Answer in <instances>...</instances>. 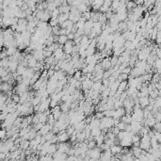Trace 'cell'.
<instances>
[{"label":"cell","mask_w":161,"mask_h":161,"mask_svg":"<svg viewBox=\"0 0 161 161\" xmlns=\"http://www.w3.org/2000/svg\"><path fill=\"white\" fill-rule=\"evenodd\" d=\"M27 69H28V67L24 66L23 64H20L19 63V66H18L17 70H16V73H17L18 75H23L25 74V72L27 71Z\"/></svg>","instance_id":"12"},{"label":"cell","mask_w":161,"mask_h":161,"mask_svg":"<svg viewBox=\"0 0 161 161\" xmlns=\"http://www.w3.org/2000/svg\"><path fill=\"white\" fill-rule=\"evenodd\" d=\"M131 71H132V67L130 66H127L125 67L123 70H122V73H124V74H127V75H130V73H131Z\"/></svg>","instance_id":"36"},{"label":"cell","mask_w":161,"mask_h":161,"mask_svg":"<svg viewBox=\"0 0 161 161\" xmlns=\"http://www.w3.org/2000/svg\"><path fill=\"white\" fill-rule=\"evenodd\" d=\"M0 66L4 67L6 69H9V66H10V59L8 58H5V59H2L1 61H0Z\"/></svg>","instance_id":"13"},{"label":"cell","mask_w":161,"mask_h":161,"mask_svg":"<svg viewBox=\"0 0 161 161\" xmlns=\"http://www.w3.org/2000/svg\"><path fill=\"white\" fill-rule=\"evenodd\" d=\"M82 75H83V73H82V71H81V70H76V71H75V75H74V77H75L77 80H79V79H80V77H81Z\"/></svg>","instance_id":"31"},{"label":"cell","mask_w":161,"mask_h":161,"mask_svg":"<svg viewBox=\"0 0 161 161\" xmlns=\"http://www.w3.org/2000/svg\"><path fill=\"white\" fill-rule=\"evenodd\" d=\"M12 101L15 103H19L20 100H21V96H20L18 93H13V95L12 96Z\"/></svg>","instance_id":"27"},{"label":"cell","mask_w":161,"mask_h":161,"mask_svg":"<svg viewBox=\"0 0 161 161\" xmlns=\"http://www.w3.org/2000/svg\"><path fill=\"white\" fill-rule=\"evenodd\" d=\"M122 148L123 147L121 144H114L110 147V150L113 153V155H115V154H118V153H122Z\"/></svg>","instance_id":"5"},{"label":"cell","mask_w":161,"mask_h":161,"mask_svg":"<svg viewBox=\"0 0 161 161\" xmlns=\"http://www.w3.org/2000/svg\"><path fill=\"white\" fill-rule=\"evenodd\" d=\"M69 41L68 39V35H60L59 36V43L61 44V45H64L65 43Z\"/></svg>","instance_id":"16"},{"label":"cell","mask_w":161,"mask_h":161,"mask_svg":"<svg viewBox=\"0 0 161 161\" xmlns=\"http://www.w3.org/2000/svg\"><path fill=\"white\" fill-rule=\"evenodd\" d=\"M57 5H56L55 2H48V6H47V10L50 11V12H53L55 9H57Z\"/></svg>","instance_id":"24"},{"label":"cell","mask_w":161,"mask_h":161,"mask_svg":"<svg viewBox=\"0 0 161 161\" xmlns=\"http://www.w3.org/2000/svg\"><path fill=\"white\" fill-rule=\"evenodd\" d=\"M55 74H56V70H54V69L50 68V69L48 70V75H47L48 78H49V77H52V76L55 75Z\"/></svg>","instance_id":"37"},{"label":"cell","mask_w":161,"mask_h":161,"mask_svg":"<svg viewBox=\"0 0 161 161\" xmlns=\"http://www.w3.org/2000/svg\"><path fill=\"white\" fill-rule=\"evenodd\" d=\"M102 86H103L102 80H99V81H95L91 89H92L93 90H99V91H100V90H101Z\"/></svg>","instance_id":"14"},{"label":"cell","mask_w":161,"mask_h":161,"mask_svg":"<svg viewBox=\"0 0 161 161\" xmlns=\"http://www.w3.org/2000/svg\"><path fill=\"white\" fill-rule=\"evenodd\" d=\"M75 45V42L74 40H69L64 45H63V50H64V53L67 54V55H71L73 53V47Z\"/></svg>","instance_id":"1"},{"label":"cell","mask_w":161,"mask_h":161,"mask_svg":"<svg viewBox=\"0 0 161 161\" xmlns=\"http://www.w3.org/2000/svg\"><path fill=\"white\" fill-rule=\"evenodd\" d=\"M44 125V123L43 122H38V123H36V124H33V128L34 129H36L37 131H40L41 130V128L43 127V126Z\"/></svg>","instance_id":"30"},{"label":"cell","mask_w":161,"mask_h":161,"mask_svg":"<svg viewBox=\"0 0 161 161\" xmlns=\"http://www.w3.org/2000/svg\"><path fill=\"white\" fill-rule=\"evenodd\" d=\"M119 127V129L120 130H125V127H126V123L125 122H123L122 121L119 122V124L117 125Z\"/></svg>","instance_id":"34"},{"label":"cell","mask_w":161,"mask_h":161,"mask_svg":"<svg viewBox=\"0 0 161 161\" xmlns=\"http://www.w3.org/2000/svg\"><path fill=\"white\" fill-rule=\"evenodd\" d=\"M53 55H54V53L52 51L43 49V56H44V58H49V57H51V56H53Z\"/></svg>","instance_id":"32"},{"label":"cell","mask_w":161,"mask_h":161,"mask_svg":"<svg viewBox=\"0 0 161 161\" xmlns=\"http://www.w3.org/2000/svg\"><path fill=\"white\" fill-rule=\"evenodd\" d=\"M59 103L57 101V100H55V99H51V102H50V107H55V106H59Z\"/></svg>","instance_id":"35"},{"label":"cell","mask_w":161,"mask_h":161,"mask_svg":"<svg viewBox=\"0 0 161 161\" xmlns=\"http://www.w3.org/2000/svg\"><path fill=\"white\" fill-rule=\"evenodd\" d=\"M56 122H57V120L55 119V117H54V115H53V114L51 113L50 115H48V121H47L48 123H50V124H52V125H54Z\"/></svg>","instance_id":"23"},{"label":"cell","mask_w":161,"mask_h":161,"mask_svg":"<svg viewBox=\"0 0 161 161\" xmlns=\"http://www.w3.org/2000/svg\"><path fill=\"white\" fill-rule=\"evenodd\" d=\"M55 135L56 134L54 133L53 131H50V132H48L47 134H45V135H44V137L46 138V140H51L52 138L55 137Z\"/></svg>","instance_id":"26"},{"label":"cell","mask_w":161,"mask_h":161,"mask_svg":"<svg viewBox=\"0 0 161 161\" xmlns=\"http://www.w3.org/2000/svg\"><path fill=\"white\" fill-rule=\"evenodd\" d=\"M111 7L110 5H108V4H106V3H104L103 4V6L100 8V10H99V12H102V13H106L108 10H109V8Z\"/></svg>","instance_id":"18"},{"label":"cell","mask_w":161,"mask_h":161,"mask_svg":"<svg viewBox=\"0 0 161 161\" xmlns=\"http://www.w3.org/2000/svg\"><path fill=\"white\" fill-rule=\"evenodd\" d=\"M53 128H54V125H52V124H50V123L46 122V123H44V125L41 128V130L38 131V134H41V135L44 136V135H45V134H47L48 132L52 131Z\"/></svg>","instance_id":"2"},{"label":"cell","mask_w":161,"mask_h":161,"mask_svg":"<svg viewBox=\"0 0 161 161\" xmlns=\"http://www.w3.org/2000/svg\"><path fill=\"white\" fill-rule=\"evenodd\" d=\"M58 137H59V142H67L70 139V136L67 134V132H63V133H58Z\"/></svg>","instance_id":"6"},{"label":"cell","mask_w":161,"mask_h":161,"mask_svg":"<svg viewBox=\"0 0 161 161\" xmlns=\"http://www.w3.org/2000/svg\"><path fill=\"white\" fill-rule=\"evenodd\" d=\"M95 118L97 119H103L104 117H105V115H104V112H101V111H96V113L94 114Z\"/></svg>","instance_id":"33"},{"label":"cell","mask_w":161,"mask_h":161,"mask_svg":"<svg viewBox=\"0 0 161 161\" xmlns=\"http://www.w3.org/2000/svg\"><path fill=\"white\" fill-rule=\"evenodd\" d=\"M125 114H126L125 107H124V106H122V107H120V108L115 109V113H114L113 118L114 119H122V116H124Z\"/></svg>","instance_id":"3"},{"label":"cell","mask_w":161,"mask_h":161,"mask_svg":"<svg viewBox=\"0 0 161 161\" xmlns=\"http://www.w3.org/2000/svg\"><path fill=\"white\" fill-rule=\"evenodd\" d=\"M29 147H30V140L29 139H23V141L20 144V148L25 151V150H28Z\"/></svg>","instance_id":"11"},{"label":"cell","mask_w":161,"mask_h":161,"mask_svg":"<svg viewBox=\"0 0 161 161\" xmlns=\"http://www.w3.org/2000/svg\"><path fill=\"white\" fill-rule=\"evenodd\" d=\"M13 85H11L9 82H4V81H1V85H0V89L1 91L3 92H7L9 90H13Z\"/></svg>","instance_id":"4"},{"label":"cell","mask_w":161,"mask_h":161,"mask_svg":"<svg viewBox=\"0 0 161 161\" xmlns=\"http://www.w3.org/2000/svg\"><path fill=\"white\" fill-rule=\"evenodd\" d=\"M96 146H97V143L95 141V139L90 140V141H89V143H88V148H89V149H93Z\"/></svg>","instance_id":"28"},{"label":"cell","mask_w":161,"mask_h":161,"mask_svg":"<svg viewBox=\"0 0 161 161\" xmlns=\"http://www.w3.org/2000/svg\"><path fill=\"white\" fill-rule=\"evenodd\" d=\"M75 33H73V32H71V33H69L68 34V39L69 40H75Z\"/></svg>","instance_id":"38"},{"label":"cell","mask_w":161,"mask_h":161,"mask_svg":"<svg viewBox=\"0 0 161 161\" xmlns=\"http://www.w3.org/2000/svg\"><path fill=\"white\" fill-rule=\"evenodd\" d=\"M114 113H115V108L112 109H106V111H104V115L106 117H113Z\"/></svg>","instance_id":"20"},{"label":"cell","mask_w":161,"mask_h":161,"mask_svg":"<svg viewBox=\"0 0 161 161\" xmlns=\"http://www.w3.org/2000/svg\"><path fill=\"white\" fill-rule=\"evenodd\" d=\"M59 15H60V12H59V8L55 9L53 12H51V16L52 18H54V19H58Z\"/></svg>","instance_id":"19"},{"label":"cell","mask_w":161,"mask_h":161,"mask_svg":"<svg viewBox=\"0 0 161 161\" xmlns=\"http://www.w3.org/2000/svg\"><path fill=\"white\" fill-rule=\"evenodd\" d=\"M123 106V102H122L120 99H117L115 103H114V108L115 109H117V108H120V107H122Z\"/></svg>","instance_id":"22"},{"label":"cell","mask_w":161,"mask_h":161,"mask_svg":"<svg viewBox=\"0 0 161 161\" xmlns=\"http://www.w3.org/2000/svg\"><path fill=\"white\" fill-rule=\"evenodd\" d=\"M95 53H96V48H93V47H90L87 49V57L88 56H92L94 55Z\"/></svg>","instance_id":"25"},{"label":"cell","mask_w":161,"mask_h":161,"mask_svg":"<svg viewBox=\"0 0 161 161\" xmlns=\"http://www.w3.org/2000/svg\"><path fill=\"white\" fill-rule=\"evenodd\" d=\"M39 62V60L36 59V58H31V59L28 60V67H30V68H34V67L37 66V64Z\"/></svg>","instance_id":"15"},{"label":"cell","mask_w":161,"mask_h":161,"mask_svg":"<svg viewBox=\"0 0 161 161\" xmlns=\"http://www.w3.org/2000/svg\"><path fill=\"white\" fill-rule=\"evenodd\" d=\"M129 78V75H127V74H124V73H121V75H119L118 79L122 82V81H124V80H128Z\"/></svg>","instance_id":"21"},{"label":"cell","mask_w":161,"mask_h":161,"mask_svg":"<svg viewBox=\"0 0 161 161\" xmlns=\"http://www.w3.org/2000/svg\"><path fill=\"white\" fill-rule=\"evenodd\" d=\"M76 8L78 9L79 12H82V13L88 12V11H90V9H92L91 7H89V6H88L87 4H85V3H81V4H79Z\"/></svg>","instance_id":"10"},{"label":"cell","mask_w":161,"mask_h":161,"mask_svg":"<svg viewBox=\"0 0 161 161\" xmlns=\"http://www.w3.org/2000/svg\"><path fill=\"white\" fill-rule=\"evenodd\" d=\"M10 73H11V72H10L9 69H6L4 67H1V68H0V76H1V77H4L6 75H8Z\"/></svg>","instance_id":"17"},{"label":"cell","mask_w":161,"mask_h":161,"mask_svg":"<svg viewBox=\"0 0 161 161\" xmlns=\"http://www.w3.org/2000/svg\"><path fill=\"white\" fill-rule=\"evenodd\" d=\"M70 106H71V103H68V102H61L60 104V109L62 112H66L68 113L70 111Z\"/></svg>","instance_id":"9"},{"label":"cell","mask_w":161,"mask_h":161,"mask_svg":"<svg viewBox=\"0 0 161 161\" xmlns=\"http://www.w3.org/2000/svg\"><path fill=\"white\" fill-rule=\"evenodd\" d=\"M100 123H101V120L100 119L95 118V116H93V118L91 120V122L89 123L90 126V128H95V127H100Z\"/></svg>","instance_id":"7"},{"label":"cell","mask_w":161,"mask_h":161,"mask_svg":"<svg viewBox=\"0 0 161 161\" xmlns=\"http://www.w3.org/2000/svg\"><path fill=\"white\" fill-rule=\"evenodd\" d=\"M50 26H51V27H57V26H59V19L51 18V19H50Z\"/></svg>","instance_id":"29"},{"label":"cell","mask_w":161,"mask_h":161,"mask_svg":"<svg viewBox=\"0 0 161 161\" xmlns=\"http://www.w3.org/2000/svg\"><path fill=\"white\" fill-rule=\"evenodd\" d=\"M60 13H70L71 12V6L69 4H63L59 7Z\"/></svg>","instance_id":"8"}]
</instances>
